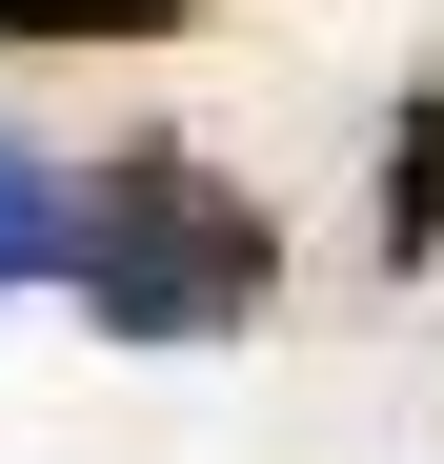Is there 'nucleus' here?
<instances>
[{
  "label": "nucleus",
  "mask_w": 444,
  "mask_h": 464,
  "mask_svg": "<svg viewBox=\"0 0 444 464\" xmlns=\"http://www.w3.org/2000/svg\"><path fill=\"white\" fill-rule=\"evenodd\" d=\"M61 222H82V182L0 141V283H61Z\"/></svg>",
  "instance_id": "obj_3"
},
{
  "label": "nucleus",
  "mask_w": 444,
  "mask_h": 464,
  "mask_svg": "<svg viewBox=\"0 0 444 464\" xmlns=\"http://www.w3.org/2000/svg\"><path fill=\"white\" fill-rule=\"evenodd\" d=\"M182 0H0V41H162Z\"/></svg>",
  "instance_id": "obj_4"
},
{
  "label": "nucleus",
  "mask_w": 444,
  "mask_h": 464,
  "mask_svg": "<svg viewBox=\"0 0 444 464\" xmlns=\"http://www.w3.org/2000/svg\"><path fill=\"white\" fill-rule=\"evenodd\" d=\"M61 283H82V324H101V343H222V324L283 283V243H263V202H243V182H202L182 141H141V162L82 182Z\"/></svg>",
  "instance_id": "obj_1"
},
{
  "label": "nucleus",
  "mask_w": 444,
  "mask_h": 464,
  "mask_svg": "<svg viewBox=\"0 0 444 464\" xmlns=\"http://www.w3.org/2000/svg\"><path fill=\"white\" fill-rule=\"evenodd\" d=\"M424 243H444V82L384 121V263H424Z\"/></svg>",
  "instance_id": "obj_2"
}]
</instances>
